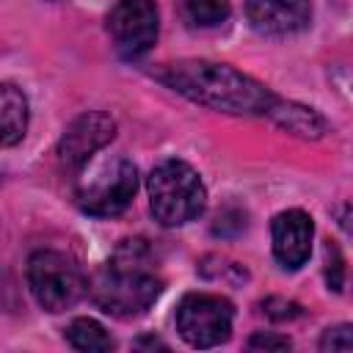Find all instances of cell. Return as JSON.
<instances>
[{"label":"cell","mask_w":353,"mask_h":353,"mask_svg":"<svg viewBox=\"0 0 353 353\" xmlns=\"http://www.w3.org/2000/svg\"><path fill=\"white\" fill-rule=\"evenodd\" d=\"M245 14L254 30L265 36H290L309 25L312 0H245Z\"/></svg>","instance_id":"10"},{"label":"cell","mask_w":353,"mask_h":353,"mask_svg":"<svg viewBox=\"0 0 353 353\" xmlns=\"http://www.w3.org/2000/svg\"><path fill=\"white\" fill-rule=\"evenodd\" d=\"M232 303L221 295L193 292L176 306V331L190 347H215L232 334Z\"/></svg>","instance_id":"6"},{"label":"cell","mask_w":353,"mask_h":353,"mask_svg":"<svg viewBox=\"0 0 353 353\" xmlns=\"http://www.w3.org/2000/svg\"><path fill=\"white\" fill-rule=\"evenodd\" d=\"M270 119L279 127H284V130H290L295 135H303V138H320L325 132L323 116H317L312 108H303V105H295V102L279 99L276 108L270 110Z\"/></svg>","instance_id":"12"},{"label":"cell","mask_w":353,"mask_h":353,"mask_svg":"<svg viewBox=\"0 0 353 353\" xmlns=\"http://www.w3.org/2000/svg\"><path fill=\"white\" fill-rule=\"evenodd\" d=\"M270 234H273V256L279 259L281 268L298 270L301 265H306L312 254L314 223L303 210L279 212L270 223Z\"/></svg>","instance_id":"9"},{"label":"cell","mask_w":353,"mask_h":353,"mask_svg":"<svg viewBox=\"0 0 353 353\" xmlns=\"http://www.w3.org/2000/svg\"><path fill=\"white\" fill-rule=\"evenodd\" d=\"M154 77L171 91L199 102L204 108L234 113V116H270L279 97L265 88L259 80L237 72L226 63L185 58L165 63L154 72Z\"/></svg>","instance_id":"1"},{"label":"cell","mask_w":353,"mask_h":353,"mask_svg":"<svg viewBox=\"0 0 353 353\" xmlns=\"http://www.w3.org/2000/svg\"><path fill=\"white\" fill-rule=\"evenodd\" d=\"M229 8H232V0H185V11L190 22L201 28L221 25L229 17Z\"/></svg>","instance_id":"14"},{"label":"cell","mask_w":353,"mask_h":353,"mask_svg":"<svg viewBox=\"0 0 353 353\" xmlns=\"http://www.w3.org/2000/svg\"><path fill=\"white\" fill-rule=\"evenodd\" d=\"M0 116H3V146L19 143L28 130V99L11 83L0 88Z\"/></svg>","instance_id":"11"},{"label":"cell","mask_w":353,"mask_h":353,"mask_svg":"<svg viewBox=\"0 0 353 353\" xmlns=\"http://www.w3.org/2000/svg\"><path fill=\"white\" fill-rule=\"evenodd\" d=\"M325 276H328V287L331 290H342V259H339V251H334V262L325 254Z\"/></svg>","instance_id":"17"},{"label":"cell","mask_w":353,"mask_h":353,"mask_svg":"<svg viewBox=\"0 0 353 353\" xmlns=\"http://www.w3.org/2000/svg\"><path fill=\"white\" fill-rule=\"evenodd\" d=\"M28 284L36 303L47 312L72 309L85 292V279L74 259L52 248L36 251L28 259Z\"/></svg>","instance_id":"4"},{"label":"cell","mask_w":353,"mask_h":353,"mask_svg":"<svg viewBox=\"0 0 353 353\" xmlns=\"http://www.w3.org/2000/svg\"><path fill=\"white\" fill-rule=\"evenodd\" d=\"M160 17L152 0H119L108 14V33L124 58H141L157 41Z\"/></svg>","instance_id":"7"},{"label":"cell","mask_w":353,"mask_h":353,"mask_svg":"<svg viewBox=\"0 0 353 353\" xmlns=\"http://www.w3.org/2000/svg\"><path fill=\"white\" fill-rule=\"evenodd\" d=\"M160 292L163 281L152 270V251L143 240H124L91 287L94 303L113 317L143 314Z\"/></svg>","instance_id":"2"},{"label":"cell","mask_w":353,"mask_h":353,"mask_svg":"<svg viewBox=\"0 0 353 353\" xmlns=\"http://www.w3.org/2000/svg\"><path fill=\"white\" fill-rule=\"evenodd\" d=\"M138 171L127 157H113L99 163L88 179L80 182L74 199L77 207L97 218H113L124 212L135 196Z\"/></svg>","instance_id":"5"},{"label":"cell","mask_w":353,"mask_h":353,"mask_svg":"<svg viewBox=\"0 0 353 353\" xmlns=\"http://www.w3.org/2000/svg\"><path fill=\"white\" fill-rule=\"evenodd\" d=\"M66 339L74 350H88V353H102V350H113V336L91 317H77L69 328H66Z\"/></svg>","instance_id":"13"},{"label":"cell","mask_w":353,"mask_h":353,"mask_svg":"<svg viewBox=\"0 0 353 353\" xmlns=\"http://www.w3.org/2000/svg\"><path fill=\"white\" fill-rule=\"evenodd\" d=\"M207 190L185 160H163L149 174V207L163 226H182L204 212Z\"/></svg>","instance_id":"3"},{"label":"cell","mask_w":353,"mask_h":353,"mask_svg":"<svg viewBox=\"0 0 353 353\" xmlns=\"http://www.w3.org/2000/svg\"><path fill=\"white\" fill-rule=\"evenodd\" d=\"M334 215H336L339 226H342L347 234H353V201H345V204H339V207L334 210Z\"/></svg>","instance_id":"18"},{"label":"cell","mask_w":353,"mask_h":353,"mask_svg":"<svg viewBox=\"0 0 353 353\" xmlns=\"http://www.w3.org/2000/svg\"><path fill=\"white\" fill-rule=\"evenodd\" d=\"M248 347H251V350H290V339H287V336H276V334L256 331V334L248 339Z\"/></svg>","instance_id":"16"},{"label":"cell","mask_w":353,"mask_h":353,"mask_svg":"<svg viewBox=\"0 0 353 353\" xmlns=\"http://www.w3.org/2000/svg\"><path fill=\"white\" fill-rule=\"evenodd\" d=\"M116 135V121L108 113L88 110L77 116L58 141V163L63 171H80L94 152H99L105 143H110Z\"/></svg>","instance_id":"8"},{"label":"cell","mask_w":353,"mask_h":353,"mask_svg":"<svg viewBox=\"0 0 353 353\" xmlns=\"http://www.w3.org/2000/svg\"><path fill=\"white\" fill-rule=\"evenodd\" d=\"M320 350L331 353V350H353V325L342 323L334 328H325L320 336Z\"/></svg>","instance_id":"15"}]
</instances>
